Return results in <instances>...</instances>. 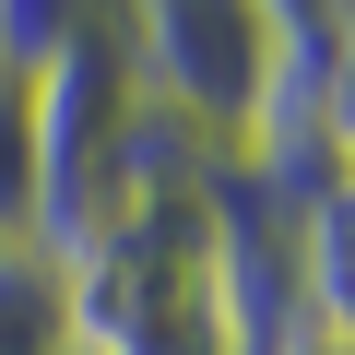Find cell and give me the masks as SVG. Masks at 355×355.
Wrapping results in <instances>:
<instances>
[{"instance_id":"cell-5","label":"cell","mask_w":355,"mask_h":355,"mask_svg":"<svg viewBox=\"0 0 355 355\" xmlns=\"http://www.w3.org/2000/svg\"><path fill=\"white\" fill-rule=\"evenodd\" d=\"M0 237H36V107H24V71H0Z\"/></svg>"},{"instance_id":"cell-8","label":"cell","mask_w":355,"mask_h":355,"mask_svg":"<svg viewBox=\"0 0 355 355\" xmlns=\"http://www.w3.org/2000/svg\"><path fill=\"white\" fill-rule=\"evenodd\" d=\"M71 355H83V343H71Z\"/></svg>"},{"instance_id":"cell-4","label":"cell","mask_w":355,"mask_h":355,"mask_svg":"<svg viewBox=\"0 0 355 355\" xmlns=\"http://www.w3.org/2000/svg\"><path fill=\"white\" fill-rule=\"evenodd\" d=\"M119 0H0V71H48L71 36H95Z\"/></svg>"},{"instance_id":"cell-7","label":"cell","mask_w":355,"mask_h":355,"mask_svg":"<svg viewBox=\"0 0 355 355\" xmlns=\"http://www.w3.org/2000/svg\"><path fill=\"white\" fill-rule=\"evenodd\" d=\"M296 355H331V343H320V331H308V343H296Z\"/></svg>"},{"instance_id":"cell-6","label":"cell","mask_w":355,"mask_h":355,"mask_svg":"<svg viewBox=\"0 0 355 355\" xmlns=\"http://www.w3.org/2000/svg\"><path fill=\"white\" fill-rule=\"evenodd\" d=\"M320 119L355 166V0H331V24H320Z\"/></svg>"},{"instance_id":"cell-2","label":"cell","mask_w":355,"mask_h":355,"mask_svg":"<svg viewBox=\"0 0 355 355\" xmlns=\"http://www.w3.org/2000/svg\"><path fill=\"white\" fill-rule=\"evenodd\" d=\"M296 308L331 355H355V166L296 214Z\"/></svg>"},{"instance_id":"cell-1","label":"cell","mask_w":355,"mask_h":355,"mask_svg":"<svg viewBox=\"0 0 355 355\" xmlns=\"http://www.w3.org/2000/svg\"><path fill=\"white\" fill-rule=\"evenodd\" d=\"M130 36V83L154 119H178L214 166H237V142L261 130V107L320 60L272 24V0H119Z\"/></svg>"},{"instance_id":"cell-3","label":"cell","mask_w":355,"mask_h":355,"mask_svg":"<svg viewBox=\"0 0 355 355\" xmlns=\"http://www.w3.org/2000/svg\"><path fill=\"white\" fill-rule=\"evenodd\" d=\"M0 355H71V284L48 237H0Z\"/></svg>"}]
</instances>
